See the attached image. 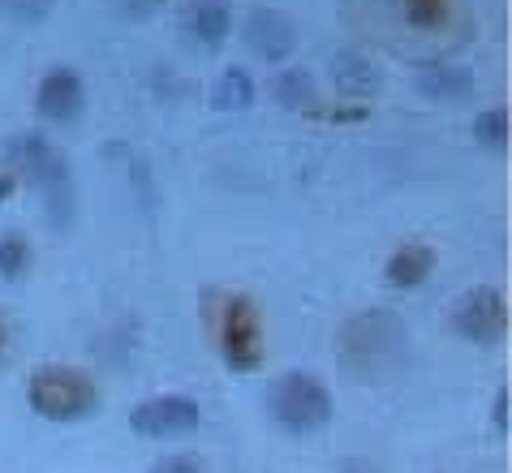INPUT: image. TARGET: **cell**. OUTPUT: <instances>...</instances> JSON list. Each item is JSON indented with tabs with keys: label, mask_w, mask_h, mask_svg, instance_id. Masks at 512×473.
<instances>
[{
	"label": "cell",
	"mask_w": 512,
	"mask_h": 473,
	"mask_svg": "<svg viewBox=\"0 0 512 473\" xmlns=\"http://www.w3.org/2000/svg\"><path fill=\"white\" fill-rule=\"evenodd\" d=\"M409 362V332L396 310H362L340 323L336 332V366L353 383H383L401 375Z\"/></svg>",
	"instance_id": "obj_1"
},
{
	"label": "cell",
	"mask_w": 512,
	"mask_h": 473,
	"mask_svg": "<svg viewBox=\"0 0 512 473\" xmlns=\"http://www.w3.org/2000/svg\"><path fill=\"white\" fill-rule=\"evenodd\" d=\"M203 323L216 349L224 357V366L237 375H254L267 362V327L263 314L254 306L250 293L237 289H207L203 293Z\"/></svg>",
	"instance_id": "obj_2"
},
{
	"label": "cell",
	"mask_w": 512,
	"mask_h": 473,
	"mask_svg": "<svg viewBox=\"0 0 512 473\" xmlns=\"http://www.w3.org/2000/svg\"><path fill=\"white\" fill-rule=\"evenodd\" d=\"M5 172H13V181H22V185H35L48 203V220L56 228H69V220H74V172H69L65 151L52 138L22 134L9 147Z\"/></svg>",
	"instance_id": "obj_3"
},
{
	"label": "cell",
	"mask_w": 512,
	"mask_h": 473,
	"mask_svg": "<svg viewBox=\"0 0 512 473\" xmlns=\"http://www.w3.org/2000/svg\"><path fill=\"white\" fill-rule=\"evenodd\" d=\"M26 400H31V409L48 422H82L99 409V383L78 366L48 362V366L31 370Z\"/></svg>",
	"instance_id": "obj_4"
},
{
	"label": "cell",
	"mask_w": 512,
	"mask_h": 473,
	"mask_svg": "<svg viewBox=\"0 0 512 473\" xmlns=\"http://www.w3.org/2000/svg\"><path fill=\"white\" fill-rule=\"evenodd\" d=\"M332 392H327V383L306 375V370H289V375H280L272 383V392H267V413H272V422L280 430H289V435H315L332 422Z\"/></svg>",
	"instance_id": "obj_5"
},
{
	"label": "cell",
	"mask_w": 512,
	"mask_h": 473,
	"mask_svg": "<svg viewBox=\"0 0 512 473\" xmlns=\"http://www.w3.org/2000/svg\"><path fill=\"white\" fill-rule=\"evenodd\" d=\"M452 332L469 344L495 349L508 336V297L500 284H474L452 306Z\"/></svg>",
	"instance_id": "obj_6"
},
{
	"label": "cell",
	"mask_w": 512,
	"mask_h": 473,
	"mask_svg": "<svg viewBox=\"0 0 512 473\" xmlns=\"http://www.w3.org/2000/svg\"><path fill=\"white\" fill-rule=\"evenodd\" d=\"M203 426V409L198 400L186 392H160L147 396L130 409V430L147 439H177V435H194Z\"/></svg>",
	"instance_id": "obj_7"
},
{
	"label": "cell",
	"mask_w": 512,
	"mask_h": 473,
	"mask_svg": "<svg viewBox=\"0 0 512 473\" xmlns=\"http://www.w3.org/2000/svg\"><path fill=\"white\" fill-rule=\"evenodd\" d=\"M241 39H246V48L267 65H284L297 52L293 18L289 13H280V9H263V5L250 9L246 18H241Z\"/></svg>",
	"instance_id": "obj_8"
},
{
	"label": "cell",
	"mask_w": 512,
	"mask_h": 473,
	"mask_svg": "<svg viewBox=\"0 0 512 473\" xmlns=\"http://www.w3.org/2000/svg\"><path fill=\"white\" fill-rule=\"evenodd\" d=\"M35 108H39V117L52 121V125L78 121L82 108H87V82H82L78 69L52 65L35 86Z\"/></svg>",
	"instance_id": "obj_9"
},
{
	"label": "cell",
	"mask_w": 512,
	"mask_h": 473,
	"mask_svg": "<svg viewBox=\"0 0 512 473\" xmlns=\"http://www.w3.org/2000/svg\"><path fill=\"white\" fill-rule=\"evenodd\" d=\"M435 250L426 246V241H405V246H396L392 254H388V263H383V280L392 284V289H401V293H409V289H422L426 280L435 276Z\"/></svg>",
	"instance_id": "obj_10"
},
{
	"label": "cell",
	"mask_w": 512,
	"mask_h": 473,
	"mask_svg": "<svg viewBox=\"0 0 512 473\" xmlns=\"http://www.w3.org/2000/svg\"><path fill=\"white\" fill-rule=\"evenodd\" d=\"M181 26L198 48H220L224 39L233 35V9L229 0H190L186 13H181Z\"/></svg>",
	"instance_id": "obj_11"
},
{
	"label": "cell",
	"mask_w": 512,
	"mask_h": 473,
	"mask_svg": "<svg viewBox=\"0 0 512 473\" xmlns=\"http://www.w3.org/2000/svg\"><path fill=\"white\" fill-rule=\"evenodd\" d=\"M332 78H336V95L340 99H375L383 74L371 56L362 52H336V65H332Z\"/></svg>",
	"instance_id": "obj_12"
},
{
	"label": "cell",
	"mask_w": 512,
	"mask_h": 473,
	"mask_svg": "<svg viewBox=\"0 0 512 473\" xmlns=\"http://www.w3.org/2000/svg\"><path fill=\"white\" fill-rule=\"evenodd\" d=\"M422 91L431 99H469L474 95V74H469L465 65L435 61L422 69Z\"/></svg>",
	"instance_id": "obj_13"
},
{
	"label": "cell",
	"mask_w": 512,
	"mask_h": 473,
	"mask_svg": "<svg viewBox=\"0 0 512 473\" xmlns=\"http://www.w3.org/2000/svg\"><path fill=\"white\" fill-rule=\"evenodd\" d=\"M211 104H216L220 112H246L254 104V78H250V69H237V65L224 69V74L216 78V86H211Z\"/></svg>",
	"instance_id": "obj_14"
},
{
	"label": "cell",
	"mask_w": 512,
	"mask_h": 473,
	"mask_svg": "<svg viewBox=\"0 0 512 473\" xmlns=\"http://www.w3.org/2000/svg\"><path fill=\"white\" fill-rule=\"evenodd\" d=\"M31 267H35V246L26 241L22 233H5L0 237V276L5 280H26L31 276Z\"/></svg>",
	"instance_id": "obj_15"
},
{
	"label": "cell",
	"mask_w": 512,
	"mask_h": 473,
	"mask_svg": "<svg viewBox=\"0 0 512 473\" xmlns=\"http://www.w3.org/2000/svg\"><path fill=\"white\" fill-rule=\"evenodd\" d=\"M272 91H276V99L284 108H297V112H306L310 104H315V78H310L306 69H280Z\"/></svg>",
	"instance_id": "obj_16"
},
{
	"label": "cell",
	"mask_w": 512,
	"mask_h": 473,
	"mask_svg": "<svg viewBox=\"0 0 512 473\" xmlns=\"http://www.w3.org/2000/svg\"><path fill=\"white\" fill-rule=\"evenodd\" d=\"M474 138L482 142V147H491V151H504V147H508V108H487V112H478Z\"/></svg>",
	"instance_id": "obj_17"
},
{
	"label": "cell",
	"mask_w": 512,
	"mask_h": 473,
	"mask_svg": "<svg viewBox=\"0 0 512 473\" xmlns=\"http://www.w3.org/2000/svg\"><path fill=\"white\" fill-rule=\"evenodd\" d=\"M401 13L422 31H435L448 22V0H401Z\"/></svg>",
	"instance_id": "obj_18"
},
{
	"label": "cell",
	"mask_w": 512,
	"mask_h": 473,
	"mask_svg": "<svg viewBox=\"0 0 512 473\" xmlns=\"http://www.w3.org/2000/svg\"><path fill=\"white\" fill-rule=\"evenodd\" d=\"M151 473H207V465H203V456H194V452H168L151 465Z\"/></svg>",
	"instance_id": "obj_19"
},
{
	"label": "cell",
	"mask_w": 512,
	"mask_h": 473,
	"mask_svg": "<svg viewBox=\"0 0 512 473\" xmlns=\"http://www.w3.org/2000/svg\"><path fill=\"white\" fill-rule=\"evenodd\" d=\"M48 9H52V0H9V13H13L18 22H26V26L44 22Z\"/></svg>",
	"instance_id": "obj_20"
},
{
	"label": "cell",
	"mask_w": 512,
	"mask_h": 473,
	"mask_svg": "<svg viewBox=\"0 0 512 473\" xmlns=\"http://www.w3.org/2000/svg\"><path fill=\"white\" fill-rule=\"evenodd\" d=\"M112 5H117L125 18H151V13H160L168 0H112Z\"/></svg>",
	"instance_id": "obj_21"
},
{
	"label": "cell",
	"mask_w": 512,
	"mask_h": 473,
	"mask_svg": "<svg viewBox=\"0 0 512 473\" xmlns=\"http://www.w3.org/2000/svg\"><path fill=\"white\" fill-rule=\"evenodd\" d=\"M491 422H495V430H500V435L508 430V392H504V387H500V392H495V409H491Z\"/></svg>",
	"instance_id": "obj_22"
},
{
	"label": "cell",
	"mask_w": 512,
	"mask_h": 473,
	"mask_svg": "<svg viewBox=\"0 0 512 473\" xmlns=\"http://www.w3.org/2000/svg\"><path fill=\"white\" fill-rule=\"evenodd\" d=\"M9 344H13V327L5 314H0V357H9Z\"/></svg>",
	"instance_id": "obj_23"
}]
</instances>
